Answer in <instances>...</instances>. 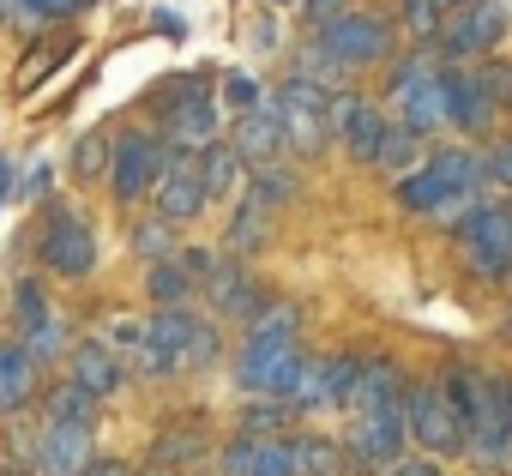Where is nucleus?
I'll list each match as a JSON object with an SVG mask.
<instances>
[{"mask_svg": "<svg viewBox=\"0 0 512 476\" xmlns=\"http://www.w3.org/2000/svg\"><path fill=\"white\" fill-rule=\"evenodd\" d=\"M296 368H302V350H296V314L290 308H272L253 320L247 344H241V362H235V386L241 392H260V398H284L296 386Z\"/></svg>", "mask_w": 512, "mask_h": 476, "instance_id": "nucleus-1", "label": "nucleus"}, {"mask_svg": "<svg viewBox=\"0 0 512 476\" xmlns=\"http://www.w3.org/2000/svg\"><path fill=\"white\" fill-rule=\"evenodd\" d=\"M482 181V163H476V151H464V145H446V151H434L422 169H410L404 181H398V205H410V211H446L458 193H470Z\"/></svg>", "mask_w": 512, "mask_h": 476, "instance_id": "nucleus-2", "label": "nucleus"}, {"mask_svg": "<svg viewBox=\"0 0 512 476\" xmlns=\"http://www.w3.org/2000/svg\"><path fill=\"white\" fill-rule=\"evenodd\" d=\"M278 121H284V145H296L302 157H314L326 139H332V127H338V97L320 85V79H290L284 91H278Z\"/></svg>", "mask_w": 512, "mask_h": 476, "instance_id": "nucleus-3", "label": "nucleus"}, {"mask_svg": "<svg viewBox=\"0 0 512 476\" xmlns=\"http://www.w3.org/2000/svg\"><path fill=\"white\" fill-rule=\"evenodd\" d=\"M145 332H151V374H175V368L211 362V350H217L211 326L199 314H187V308H163Z\"/></svg>", "mask_w": 512, "mask_h": 476, "instance_id": "nucleus-4", "label": "nucleus"}, {"mask_svg": "<svg viewBox=\"0 0 512 476\" xmlns=\"http://www.w3.org/2000/svg\"><path fill=\"white\" fill-rule=\"evenodd\" d=\"M314 49H320L332 67H368V61H386V55H392V25L374 19V13H344V19H332V25L320 31Z\"/></svg>", "mask_w": 512, "mask_h": 476, "instance_id": "nucleus-5", "label": "nucleus"}, {"mask_svg": "<svg viewBox=\"0 0 512 476\" xmlns=\"http://www.w3.org/2000/svg\"><path fill=\"white\" fill-rule=\"evenodd\" d=\"M392 103L404 115L410 133H434L446 121V73H434L428 61H410L392 73Z\"/></svg>", "mask_w": 512, "mask_h": 476, "instance_id": "nucleus-6", "label": "nucleus"}, {"mask_svg": "<svg viewBox=\"0 0 512 476\" xmlns=\"http://www.w3.org/2000/svg\"><path fill=\"white\" fill-rule=\"evenodd\" d=\"M404 428L416 434V446L428 452H458L464 446V416L446 404V392L434 386H410L404 392Z\"/></svg>", "mask_w": 512, "mask_h": 476, "instance_id": "nucleus-7", "label": "nucleus"}, {"mask_svg": "<svg viewBox=\"0 0 512 476\" xmlns=\"http://www.w3.org/2000/svg\"><path fill=\"white\" fill-rule=\"evenodd\" d=\"M163 169H169L163 145H157L151 133H127V139L115 145V157H109V187H115L121 205H133V199H145V193L157 187Z\"/></svg>", "mask_w": 512, "mask_h": 476, "instance_id": "nucleus-8", "label": "nucleus"}, {"mask_svg": "<svg viewBox=\"0 0 512 476\" xmlns=\"http://www.w3.org/2000/svg\"><path fill=\"white\" fill-rule=\"evenodd\" d=\"M43 266L61 272V278H85L97 266V235H91L85 217H73V211L49 217V229H43Z\"/></svg>", "mask_w": 512, "mask_h": 476, "instance_id": "nucleus-9", "label": "nucleus"}, {"mask_svg": "<svg viewBox=\"0 0 512 476\" xmlns=\"http://www.w3.org/2000/svg\"><path fill=\"white\" fill-rule=\"evenodd\" d=\"M500 37H506V7H500V0H464V7L452 13V25L440 31L446 55H458V61H470V55L494 49Z\"/></svg>", "mask_w": 512, "mask_h": 476, "instance_id": "nucleus-10", "label": "nucleus"}, {"mask_svg": "<svg viewBox=\"0 0 512 476\" xmlns=\"http://www.w3.org/2000/svg\"><path fill=\"white\" fill-rule=\"evenodd\" d=\"M464 254L482 272H512V211L506 205H476L464 217Z\"/></svg>", "mask_w": 512, "mask_h": 476, "instance_id": "nucleus-11", "label": "nucleus"}, {"mask_svg": "<svg viewBox=\"0 0 512 476\" xmlns=\"http://www.w3.org/2000/svg\"><path fill=\"white\" fill-rule=\"evenodd\" d=\"M217 476H296V446L266 440V434H241V440L223 446Z\"/></svg>", "mask_w": 512, "mask_h": 476, "instance_id": "nucleus-12", "label": "nucleus"}, {"mask_svg": "<svg viewBox=\"0 0 512 476\" xmlns=\"http://www.w3.org/2000/svg\"><path fill=\"white\" fill-rule=\"evenodd\" d=\"M157 217H169V223H187V217H199L205 211V175H199V163L193 157H175L163 175H157Z\"/></svg>", "mask_w": 512, "mask_h": 476, "instance_id": "nucleus-13", "label": "nucleus"}, {"mask_svg": "<svg viewBox=\"0 0 512 476\" xmlns=\"http://www.w3.org/2000/svg\"><path fill=\"white\" fill-rule=\"evenodd\" d=\"M494 91H500V73H446V121L458 127H488L494 121Z\"/></svg>", "mask_w": 512, "mask_h": 476, "instance_id": "nucleus-14", "label": "nucleus"}, {"mask_svg": "<svg viewBox=\"0 0 512 476\" xmlns=\"http://www.w3.org/2000/svg\"><path fill=\"white\" fill-rule=\"evenodd\" d=\"M404 440H410L404 410H362V422H356V434H350V452L380 470V464H398Z\"/></svg>", "mask_w": 512, "mask_h": 476, "instance_id": "nucleus-15", "label": "nucleus"}, {"mask_svg": "<svg viewBox=\"0 0 512 476\" xmlns=\"http://www.w3.org/2000/svg\"><path fill=\"white\" fill-rule=\"evenodd\" d=\"M37 464H43V476H85L91 470V422H49Z\"/></svg>", "mask_w": 512, "mask_h": 476, "instance_id": "nucleus-16", "label": "nucleus"}, {"mask_svg": "<svg viewBox=\"0 0 512 476\" xmlns=\"http://www.w3.org/2000/svg\"><path fill=\"white\" fill-rule=\"evenodd\" d=\"M247 163H272L284 151V121H278V103H260V109H247L235 121V139H229Z\"/></svg>", "mask_w": 512, "mask_h": 476, "instance_id": "nucleus-17", "label": "nucleus"}, {"mask_svg": "<svg viewBox=\"0 0 512 476\" xmlns=\"http://www.w3.org/2000/svg\"><path fill=\"white\" fill-rule=\"evenodd\" d=\"M67 368H73V386H85L91 398H115L121 386H127V374H121V362H115V350L109 344H79L73 356H67Z\"/></svg>", "mask_w": 512, "mask_h": 476, "instance_id": "nucleus-18", "label": "nucleus"}, {"mask_svg": "<svg viewBox=\"0 0 512 476\" xmlns=\"http://www.w3.org/2000/svg\"><path fill=\"white\" fill-rule=\"evenodd\" d=\"M338 133H344L350 157H362V163H374L380 145H386V121H380V109H368L362 97H338Z\"/></svg>", "mask_w": 512, "mask_h": 476, "instance_id": "nucleus-19", "label": "nucleus"}, {"mask_svg": "<svg viewBox=\"0 0 512 476\" xmlns=\"http://www.w3.org/2000/svg\"><path fill=\"white\" fill-rule=\"evenodd\" d=\"M31 392H37V356L25 344H0V416L31 404Z\"/></svg>", "mask_w": 512, "mask_h": 476, "instance_id": "nucleus-20", "label": "nucleus"}, {"mask_svg": "<svg viewBox=\"0 0 512 476\" xmlns=\"http://www.w3.org/2000/svg\"><path fill=\"white\" fill-rule=\"evenodd\" d=\"M211 302H217V314H253L260 308V284H253L235 260H217L211 266Z\"/></svg>", "mask_w": 512, "mask_h": 476, "instance_id": "nucleus-21", "label": "nucleus"}, {"mask_svg": "<svg viewBox=\"0 0 512 476\" xmlns=\"http://www.w3.org/2000/svg\"><path fill=\"white\" fill-rule=\"evenodd\" d=\"M211 127H217V103L211 97H175V109H169L175 145H211Z\"/></svg>", "mask_w": 512, "mask_h": 476, "instance_id": "nucleus-22", "label": "nucleus"}, {"mask_svg": "<svg viewBox=\"0 0 512 476\" xmlns=\"http://www.w3.org/2000/svg\"><path fill=\"white\" fill-rule=\"evenodd\" d=\"M356 404H362V410H404V386H398V368H392V362H362V380H356Z\"/></svg>", "mask_w": 512, "mask_h": 476, "instance_id": "nucleus-23", "label": "nucleus"}, {"mask_svg": "<svg viewBox=\"0 0 512 476\" xmlns=\"http://www.w3.org/2000/svg\"><path fill=\"white\" fill-rule=\"evenodd\" d=\"M284 404H290V410H326V404H338V398H332V374H326V362H308V356H302L296 386L284 392Z\"/></svg>", "mask_w": 512, "mask_h": 476, "instance_id": "nucleus-24", "label": "nucleus"}, {"mask_svg": "<svg viewBox=\"0 0 512 476\" xmlns=\"http://www.w3.org/2000/svg\"><path fill=\"white\" fill-rule=\"evenodd\" d=\"M145 290H151L157 308H187V296H193V272H187L181 260H157L151 278H145Z\"/></svg>", "mask_w": 512, "mask_h": 476, "instance_id": "nucleus-25", "label": "nucleus"}, {"mask_svg": "<svg viewBox=\"0 0 512 476\" xmlns=\"http://www.w3.org/2000/svg\"><path fill=\"white\" fill-rule=\"evenodd\" d=\"M199 175H205V193H229V187L241 181V151H235V145H205Z\"/></svg>", "mask_w": 512, "mask_h": 476, "instance_id": "nucleus-26", "label": "nucleus"}, {"mask_svg": "<svg viewBox=\"0 0 512 476\" xmlns=\"http://www.w3.org/2000/svg\"><path fill=\"white\" fill-rule=\"evenodd\" d=\"M169 248H175V223H169V217H145V223H133V254H145V260H169Z\"/></svg>", "mask_w": 512, "mask_h": 476, "instance_id": "nucleus-27", "label": "nucleus"}, {"mask_svg": "<svg viewBox=\"0 0 512 476\" xmlns=\"http://www.w3.org/2000/svg\"><path fill=\"white\" fill-rule=\"evenodd\" d=\"M91 410H97V398L85 386H55L49 392V422H91Z\"/></svg>", "mask_w": 512, "mask_h": 476, "instance_id": "nucleus-28", "label": "nucleus"}, {"mask_svg": "<svg viewBox=\"0 0 512 476\" xmlns=\"http://www.w3.org/2000/svg\"><path fill=\"white\" fill-rule=\"evenodd\" d=\"M296 476H338V452L326 440H296Z\"/></svg>", "mask_w": 512, "mask_h": 476, "instance_id": "nucleus-29", "label": "nucleus"}, {"mask_svg": "<svg viewBox=\"0 0 512 476\" xmlns=\"http://www.w3.org/2000/svg\"><path fill=\"white\" fill-rule=\"evenodd\" d=\"M260 235H266V205H247V211L235 217V229H229V242H235L241 254H253V248H260Z\"/></svg>", "mask_w": 512, "mask_h": 476, "instance_id": "nucleus-30", "label": "nucleus"}, {"mask_svg": "<svg viewBox=\"0 0 512 476\" xmlns=\"http://www.w3.org/2000/svg\"><path fill=\"white\" fill-rule=\"evenodd\" d=\"M290 193H296V175H284V169H260V175H253V205H278Z\"/></svg>", "mask_w": 512, "mask_h": 476, "instance_id": "nucleus-31", "label": "nucleus"}, {"mask_svg": "<svg viewBox=\"0 0 512 476\" xmlns=\"http://www.w3.org/2000/svg\"><path fill=\"white\" fill-rule=\"evenodd\" d=\"M410 157H416V133H410V127H386V145H380V157H374V163L404 169Z\"/></svg>", "mask_w": 512, "mask_h": 476, "instance_id": "nucleus-32", "label": "nucleus"}, {"mask_svg": "<svg viewBox=\"0 0 512 476\" xmlns=\"http://www.w3.org/2000/svg\"><path fill=\"white\" fill-rule=\"evenodd\" d=\"M25 350L43 362V356H55L61 350V320L49 314V320H37V326H25Z\"/></svg>", "mask_w": 512, "mask_h": 476, "instance_id": "nucleus-33", "label": "nucleus"}, {"mask_svg": "<svg viewBox=\"0 0 512 476\" xmlns=\"http://www.w3.org/2000/svg\"><path fill=\"white\" fill-rule=\"evenodd\" d=\"M223 103H229L235 115H247V109H260V85H253L247 73H229V79H223Z\"/></svg>", "mask_w": 512, "mask_h": 476, "instance_id": "nucleus-34", "label": "nucleus"}, {"mask_svg": "<svg viewBox=\"0 0 512 476\" xmlns=\"http://www.w3.org/2000/svg\"><path fill=\"white\" fill-rule=\"evenodd\" d=\"M19 320H25V326H37V320H49V302H43V284H19Z\"/></svg>", "mask_w": 512, "mask_h": 476, "instance_id": "nucleus-35", "label": "nucleus"}, {"mask_svg": "<svg viewBox=\"0 0 512 476\" xmlns=\"http://www.w3.org/2000/svg\"><path fill=\"white\" fill-rule=\"evenodd\" d=\"M404 25L422 31V37H434V31H440V13L428 7V0H404Z\"/></svg>", "mask_w": 512, "mask_h": 476, "instance_id": "nucleus-36", "label": "nucleus"}, {"mask_svg": "<svg viewBox=\"0 0 512 476\" xmlns=\"http://www.w3.org/2000/svg\"><path fill=\"white\" fill-rule=\"evenodd\" d=\"M302 13H308V25H332V19H344V7H338V0H302Z\"/></svg>", "mask_w": 512, "mask_h": 476, "instance_id": "nucleus-37", "label": "nucleus"}, {"mask_svg": "<svg viewBox=\"0 0 512 476\" xmlns=\"http://www.w3.org/2000/svg\"><path fill=\"white\" fill-rule=\"evenodd\" d=\"M482 175H488V181H500V187H512V145H500V151L482 163Z\"/></svg>", "mask_w": 512, "mask_h": 476, "instance_id": "nucleus-38", "label": "nucleus"}, {"mask_svg": "<svg viewBox=\"0 0 512 476\" xmlns=\"http://www.w3.org/2000/svg\"><path fill=\"white\" fill-rule=\"evenodd\" d=\"M73 163H79V175H97V169H103V139H85Z\"/></svg>", "mask_w": 512, "mask_h": 476, "instance_id": "nucleus-39", "label": "nucleus"}, {"mask_svg": "<svg viewBox=\"0 0 512 476\" xmlns=\"http://www.w3.org/2000/svg\"><path fill=\"white\" fill-rule=\"evenodd\" d=\"M25 7H31V13H43V19H55V13H79L85 0H25Z\"/></svg>", "mask_w": 512, "mask_h": 476, "instance_id": "nucleus-40", "label": "nucleus"}, {"mask_svg": "<svg viewBox=\"0 0 512 476\" xmlns=\"http://www.w3.org/2000/svg\"><path fill=\"white\" fill-rule=\"evenodd\" d=\"M392 476H440V470H434V464H422V458H416V464H398V470H392Z\"/></svg>", "mask_w": 512, "mask_h": 476, "instance_id": "nucleus-41", "label": "nucleus"}, {"mask_svg": "<svg viewBox=\"0 0 512 476\" xmlns=\"http://www.w3.org/2000/svg\"><path fill=\"white\" fill-rule=\"evenodd\" d=\"M500 91H506L500 103H512V67H500Z\"/></svg>", "mask_w": 512, "mask_h": 476, "instance_id": "nucleus-42", "label": "nucleus"}, {"mask_svg": "<svg viewBox=\"0 0 512 476\" xmlns=\"http://www.w3.org/2000/svg\"><path fill=\"white\" fill-rule=\"evenodd\" d=\"M428 7H434V13H458V7H464V0H428Z\"/></svg>", "mask_w": 512, "mask_h": 476, "instance_id": "nucleus-43", "label": "nucleus"}, {"mask_svg": "<svg viewBox=\"0 0 512 476\" xmlns=\"http://www.w3.org/2000/svg\"><path fill=\"white\" fill-rule=\"evenodd\" d=\"M500 332H506V338H512V314H506V326H500Z\"/></svg>", "mask_w": 512, "mask_h": 476, "instance_id": "nucleus-44", "label": "nucleus"}, {"mask_svg": "<svg viewBox=\"0 0 512 476\" xmlns=\"http://www.w3.org/2000/svg\"><path fill=\"white\" fill-rule=\"evenodd\" d=\"M0 187H7V163H0Z\"/></svg>", "mask_w": 512, "mask_h": 476, "instance_id": "nucleus-45", "label": "nucleus"}]
</instances>
